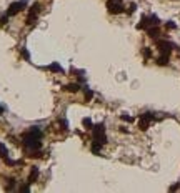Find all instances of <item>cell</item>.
<instances>
[{"mask_svg": "<svg viewBox=\"0 0 180 193\" xmlns=\"http://www.w3.org/2000/svg\"><path fill=\"white\" fill-rule=\"evenodd\" d=\"M140 118H145V120H149V122H152L154 120V113H150V112H145L140 115Z\"/></svg>", "mask_w": 180, "mask_h": 193, "instance_id": "obj_14", "label": "cell"}, {"mask_svg": "<svg viewBox=\"0 0 180 193\" xmlns=\"http://www.w3.org/2000/svg\"><path fill=\"white\" fill-rule=\"evenodd\" d=\"M40 140H42V138L35 137V135H32L30 132H27L25 135H23V145H25V148H27V150H30L32 153L37 152V150L42 147Z\"/></svg>", "mask_w": 180, "mask_h": 193, "instance_id": "obj_1", "label": "cell"}, {"mask_svg": "<svg viewBox=\"0 0 180 193\" xmlns=\"http://www.w3.org/2000/svg\"><path fill=\"white\" fill-rule=\"evenodd\" d=\"M25 7V0L23 2H14V4H10V7H9V10H7V15H15V13H18V12L22 10Z\"/></svg>", "mask_w": 180, "mask_h": 193, "instance_id": "obj_4", "label": "cell"}, {"mask_svg": "<svg viewBox=\"0 0 180 193\" xmlns=\"http://www.w3.org/2000/svg\"><path fill=\"white\" fill-rule=\"evenodd\" d=\"M142 53H144V57H145V58H150V55H152V52H150V48H147V47H145L144 50H142Z\"/></svg>", "mask_w": 180, "mask_h": 193, "instance_id": "obj_16", "label": "cell"}, {"mask_svg": "<svg viewBox=\"0 0 180 193\" xmlns=\"http://www.w3.org/2000/svg\"><path fill=\"white\" fill-rule=\"evenodd\" d=\"M0 113H2V108H0Z\"/></svg>", "mask_w": 180, "mask_h": 193, "instance_id": "obj_24", "label": "cell"}, {"mask_svg": "<svg viewBox=\"0 0 180 193\" xmlns=\"http://www.w3.org/2000/svg\"><path fill=\"white\" fill-rule=\"evenodd\" d=\"M28 190H30L28 185H22V187H20V192H28Z\"/></svg>", "mask_w": 180, "mask_h": 193, "instance_id": "obj_20", "label": "cell"}, {"mask_svg": "<svg viewBox=\"0 0 180 193\" xmlns=\"http://www.w3.org/2000/svg\"><path fill=\"white\" fill-rule=\"evenodd\" d=\"M92 97H93L92 90H85V100H92Z\"/></svg>", "mask_w": 180, "mask_h": 193, "instance_id": "obj_17", "label": "cell"}, {"mask_svg": "<svg viewBox=\"0 0 180 193\" xmlns=\"http://www.w3.org/2000/svg\"><path fill=\"white\" fill-rule=\"evenodd\" d=\"M7 17H9V15H5V17H2V18H0V23H2V25H5V23H7Z\"/></svg>", "mask_w": 180, "mask_h": 193, "instance_id": "obj_21", "label": "cell"}, {"mask_svg": "<svg viewBox=\"0 0 180 193\" xmlns=\"http://www.w3.org/2000/svg\"><path fill=\"white\" fill-rule=\"evenodd\" d=\"M157 48L160 50V53H165V55H170V52L174 48V45L170 43V42H157Z\"/></svg>", "mask_w": 180, "mask_h": 193, "instance_id": "obj_5", "label": "cell"}, {"mask_svg": "<svg viewBox=\"0 0 180 193\" xmlns=\"http://www.w3.org/2000/svg\"><path fill=\"white\" fill-rule=\"evenodd\" d=\"M147 33H149V37H152V38H157V37L160 35L159 25H154L152 28H147Z\"/></svg>", "mask_w": 180, "mask_h": 193, "instance_id": "obj_6", "label": "cell"}, {"mask_svg": "<svg viewBox=\"0 0 180 193\" xmlns=\"http://www.w3.org/2000/svg\"><path fill=\"white\" fill-rule=\"evenodd\" d=\"M82 123H83V127L87 128V130H92L93 123H92V120H90V118H83V120H82Z\"/></svg>", "mask_w": 180, "mask_h": 193, "instance_id": "obj_13", "label": "cell"}, {"mask_svg": "<svg viewBox=\"0 0 180 193\" xmlns=\"http://www.w3.org/2000/svg\"><path fill=\"white\" fill-rule=\"evenodd\" d=\"M67 92H70V93H77L78 90H80V85L78 83H72V85H67V87H63Z\"/></svg>", "mask_w": 180, "mask_h": 193, "instance_id": "obj_8", "label": "cell"}, {"mask_svg": "<svg viewBox=\"0 0 180 193\" xmlns=\"http://www.w3.org/2000/svg\"><path fill=\"white\" fill-rule=\"evenodd\" d=\"M38 12H40V4H38V2H35V4L30 7V10H28V17H27V25H32V23L37 20V15H38Z\"/></svg>", "mask_w": 180, "mask_h": 193, "instance_id": "obj_3", "label": "cell"}, {"mask_svg": "<svg viewBox=\"0 0 180 193\" xmlns=\"http://www.w3.org/2000/svg\"><path fill=\"white\" fill-rule=\"evenodd\" d=\"M167 28H175V23L174 22H167Z\"/></svg>", "mask_w": 180, "mask_h": 193, "instance_id": "obj_22", "label": "cell"}, {"mask_svg": "<svg viewBox=\"0 0 180 193\" xmlns=\"http://www.w3.org/2000/svg\"><path fill=\"white\" fill-rule=\"evenodd\" d=\"M107 10L110 13H122L124 12V4L122 0H107Z\"/></svg>", "mask_w": 180, "mask_h": 193, "instance_id": "obj_2", "label": "cell"}, {"mask_svg": "<svg viewBox=\"0 0 180 193\" xmlns=\"http://www.w3.org/2000/svg\"><path fill=\"white\" fill-rule=\"evenodd\" d=\"M149 120H145V118H140V122H139V128L140 130H147L149 128Z\"/></svg>", "mask_w": 180, "mask_h": 193, "instance_id": "obj_12", "label": "cell"}, {"mask_svg": "<svg viewBox=\"0 0 180 193\" xmlns=\"http://www.w3.org/2000/svg\"><path fill=\"white\" fill-rule=\"evenodd\" d=\"M37 177H38V170H37L35 167H32V172H30V177H28V183H33L37 180Z\"/></svg>", "mask_w": 180, "mask_h": 193, "instance_id": "obj_9", "label": "cell"}, {"mask_svg": "<svg viewBox=\"0 0 180 193\" xmlns=\"http://www.w3.org/2000/svg\"><path fill=\"white\" fill-rule=\"evenodd\" d=\"M0 155H2V157H5L7 155V148L4 147V145H0Z\"/></svg>", "mask_w": 180, "mask_h": 193, "instance_id": "obj_19", "label": "cell"}, {"mask_svg": "<svg viewBox=\"0 0 180 193\" xmlns=\"http://www.w3.org/2000/svg\"><path fill=\"white\" fill-rule=\"evenodd\" d=\"M135 9H137V5H135V4H130V7H129V10H127V13H129V15H130V13H134Z\"/></svg>", "mask_w": 180, "mask_h": 193, "instance_id": "obj_18", "label": "cell"}, {"mask_svg": "<svg viewBox=\"0 0 180 193\" xmlns=\"http://www.w3.org/2000/svg\"><path fill=\"white\" fill-rule=\"evenodd\" d=\"M150 22H149V17H142V20H140V23L137 25V28L139 30H142V28H149Z\"/></svg>", "mask_w": 180, "mask_h": 193, "instance_id": "obj_7", "label": "cell"}, {"mask_svg": "<svg viewBox=\"0 0 180 193\" xmlns=\"http://www.w3.org/2000/svg\"><path fill=\"white\" fill-rule=\"evenodd\" d=\"M48 70H52V72H63V68L58 65L57 62H53V63H50V65H48Z\"/></svg>", "mask_w": 180, "mask_h": 193, "instance_id": "obj_11", "label": "cell"}, {"mask_svg": "<svg viewBox=\"0 0 180 193\" xmlns=\"http://www.w3.org/2000/svg\"><path fill=\"white\" fill-rule=\"evenodd\" d=\"M120 118H122V120H125V122H134V117H130V115H127V113H122V115H120Z\"/></svg>", "mask_w": 180, "mask_h": 193, "instance_id": "obj_15", "label": "cell"}, {"mask_svg": "<svg viewBox=\"0 0 180 193\" xmlns=\"http://www.w3.org/2000/svg\"><path fill=\"white\" fill-rule=\"evenodd\" d=\"M22 55L25 57V58H28V57H30V55H28V52H27L25 48H23V50H22Z\"/></svg>", "mask_w": 180, "mask_h": 193, "instance_id": "obj_23", "label": "cell"}, {"mask_svg": "<svg viewBox=\"0 0 180 193\" xmlns=\"http://www.w3.org/2000/svg\"><path fill=\"white\" fill-rule=\"evenodd\" d=\"M157 63H159V65H167V63H169V55L162 53V55L157 58Z\"/></svg>", "mask_w": 180, "mask_h": 193, "instance_id": "obj_10", "label": "cell"}]
</instances>
